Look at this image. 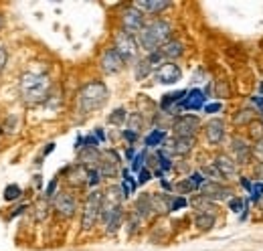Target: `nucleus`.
Segmentation results:
<instances>
[{
	"label": "nucleus",
	"mask_w": 263,
	"mask_h": 251,
	"mask_svg": "<svg viewBox=\"0 0 263 251\" xmlns=\"http://www.w3.org/2000/svg\"><path fill=\"white\" fill-rule=\"evenodd\" d=\"M241 187L245 188V190H251V187H253V185H251L247 178H241Z\"/></svg>",
	"instance_id": "49530a36"
},
{
	"label": "nucleus",
	"mask_w": 263,
	"mask_h": 251,
	"mask_svg": "<svg viewBox=\"0 0 263 251\" xmlns=\"http://www.w3.org/2000/svg\"><path fill=\"white\" fill-rule=\"evenodd\" d=\"M107 97H109V89H107V85L103 81H89L77 92L75 110L85 118V116L98 112L99 107H103Z\"/></svg>",
	"instance_id": "f03ea898"
},
{
	"label": "nucleus",
	"mask_w": 263,
	"mask_h": 251,
	"mask_svg": "<svg viewBox=\"0 0 263 251\" xmlns=\"http://www.w3.org/2000/svg\"><path fill=\"white\" fill-rule=\"evenodd\" d=\"M122 136H124V140H128V144H136V140H138V134H136V132H132V130H128V128H126V130H124V132H122Z\"/></svg>",
	"instance_id": "ea45409f"
},
{
	"label": "nucleus",
	"mask_w": 263,
	"mask_h": 251,
	"mask_svg": "<svg viewBox=\"0 0 263 251\" xmlns=\"http://www.w3.org/2000/svg\"><path fill=\"white\" fill-rule=\"evenodd\" d=\"M6 65H8V51H6V47L0 45V71L6 69Z\"/></svg>",
	"instance_id": "a19ab883"
},
{
	"label": "nucleus",
	"mask_w": 263,
	"mask_h": 251,
	"mask_svg": "<svg viewBox=\"0 0 263 251\" xmlns=\"http://www.w3.org/2000/svg\"><path fill=\"white\" fill-rule=\"evenodd\" d=\"M98 146H99V140L93 136V134L83 136V148H98Z\"/></svg>",
	"instance_id": "58836bf2"
},
{
	"label": "nucleus",
	"mask_w": 263,
	"mask_h": 251,
	"mask_svg": "<svg viewBox=\"0 0 263 251\" xmlns=\"http://www.w3.org/2000/svg\"><path fill=\"white\" fill-rule=\"evenodd\" d=\"M150 178H152V172H150V168H148V166H146V168H142V170L138 172V187H140V185H146Z\"/></svg>",
	"instance_id": "4c0bfd02"
},
{
	"label": "nucleus",
	"mask_w": 263,
	"mask_h": 251,
	"mask_svg": "<svg viewBox=\"0 0 263 251\" xmlns=\"http://www.w3.org/2000/svg\"><path fill=\"white\" fill-rule=\"evenodd\" d=\"M251 201L253 203H259L263 199V183L261 181H257V183H253V187H251Z\"/></svg>",
	"instance_id": "72a5a7b5"
},
{
	"label": "nucleus",
	"mask_w": 263,
	"mask_h": 251,
	"mask_svg": "<svg viewBox=\"0 0 263 251\" xmlns=\"http://www.w3.org/2000/svg\"><path fill=\"white\" fill-rule=\"evenodd\" d=\"M132 6H134V8H138L144 16H146V14L156 16V14H160L162 10L170 8L172 4H170V2H166V0H138V2H134Z\"/></svg>",
	"instance_id": "2eb2a0df"
},
{
	"label": "nucleus",
	"mask_w": 263,
	"mask_h": 251,
	"mask_svg": "<svg viewBox=\"0 0 263 251\" xmlns=\"http://www.w3.org/2000/svg\"><path fill=\"white\" fill-rule=\"evenodd\" d=\"M53 150H55V142H51V144H49V146H47V148L43 150V156H47V154H51Z\"/></svg>",
	"instance_id": "a18cd8bd"
},
{
	"label": "nucleus",
	"mask_w": 263,
	"mask_h": 251,
	"mask_svg": "<svg viewBox=\"0 0 263 251\" xmlns=\"http://www.w3.org/2000/svg\"><path fill=\"white\" fill-rule=\"evenodd\" d=\"M57 188H59V178L55 176V178L47 185V188H45V199H47V201L55 199V196H57Z\"/></svg>",
	"instance_id": "473e14b6"
},
{
	"label": "nucleus",
	"mask_w": 263,
	"mask_h": 251,
	"mask_svg": "<svg viewBox=\"0 0 263 251\" xmlns=\"http://www.w3.org/2000/svg\"><path fill=\"white\" fill-rule=\"evenodd\" d=\"M0 134H2V128H0Z\"/></svg>",
	"instance_id": "8fccbe9b"
},
{
	"label": "nucleus",
	"mask_w": 263,
	"mask_h": 251,
	"mask_svg": "<svg viewBox=\"0 0 263 251\" xmlns=\"http://www.w3.org/2000/svg\"><path fill=\"white\" fill-rule=\"evenodd\" d=\"M99 183H101V174H99L98 166H96V168H89V170H87V187L93 188V187H98Z\"/></svg>",
	"instance_id": "2f4dec72"
},
{
	"label": "nucleus",
	"mask_w": 263,
	"mask_h": 251,
	"mask_svg": "<svg viewBox=\"0 0 263 251\" xmlns=\"http://www.w3.org/2000/svg\"><path fill=\"white\" fill-rule=\"evenodd\" d=\"M231 154L233 160L237 164H247L251 156H253V150H251V144H247V140L243 138H233V144H231Z\"/></svg>",
	"instance_id": "ddd939ff"
},
{
	"label": "nucleus",
	"mask_w": 263,
	"mask_h": 251,
	"mask_svg": "<svg viewBox=\"0 0 263 251\" xmlns=\"http://www.w3.org/2000/svg\"><path fill=\"white\" fill-rule=\"evenodd\" d=\"M4 23H6V21H4V14H2V12H0V31H2V29H4Z\"/></svg>",
	"instance_id": "de8ad7c7"
},
{
	"label": "nucleus",
	"mask_w": 263,
	"mask_h": 251,
	"mask_svg": "<svg viewBox=\"0 0 263 251\" xmlns=\"http://www.w3.org/2000/svg\"><path fill=\"white\" fill-rule=\"evenodd\" d=\"M160 53H162L164 59H170V63H174L176 59H180L184 55V45L180 41H176V39H170L168 43H164L160 47Z\"/></svg>",
	"instance_id": "f3484780"
},
{
	"label": "nucleus",
	"mask_w": 263,
	"mask_h": 251,
	"mask_svg": "<svg viewBox=\"0 0 263 251\" xmlns=\"http://www.w3.org/2000/svg\"><path fill=\"white\" fill-rule=\"evenodd\" d=\"M101 160V152L98 148H83L79 150V164L85 168H96V164H99Z\"/></svg>",
	"instance_id": "a211bd4d"
},
{
	"label": "nucleus",
	"mask_w": 263,
	"mask_h": 251,
	"mask_svg": "<svg viewBox=\"0 0 263 251\" xmlns=\"http://www.w3.org/2000/svg\"><path fill=\"white\" fill-rule=\"evenodd\" d=\"M99 67H101V71L105 75H116L126 67V63H124V59L120 57V53L114 47H107L99 57Z\"/></svg>",
	"instance_id": "1a4fd4ad"
},
{
	"label": "nucleus",
	"mask_w": 263,
	"mask_h": 251,
	"mask_svg": "<svg viewBox=\"0 0 263 251\" xmlns=\"http://www.w3.org/2000/svg\"><path fill=\"white\" fill-rule=\"evenodd\" d=\"M200 172H202V176H204L206 181H213V183H223V181H225V178H223V174L219 172V168H217L215 164L202 166V168H200Z\"/></svg>",
	"instance_id": "b1692460"
},
{
	"label": "nucleus",
	"mask_w": 263,
	"mask_h": 251,
	"mask_svg": "<svg viewBox=\"0 0 263 251\" xmlns=\"http://www.w3.org/2000/svg\"><path fill=\"white\" fill-rule=\"evenodd\" d=\"M200 130V120L193 114H180L178 118L172 120V132L174 136H184V138H195Z\"/></svg>",
	"instance_id": "0eeeda50"
},
{
	"label": "nucleus",
	"mask_w": 263,
	"mask_h": 251,
	"mask_svg": "<svg viewBox=\"0 0 263 251\" xmlns=\"http://www.w3.org/2000/svg\"><path fill=\"white\" fill-rule=\"evenodd\" d=\"M154 79L162 85H174L182 79V69L176 63H162L156 71H154Z\"/></svg>",
	"instance_id": "9d476101"
},
{
	"label": "nucleus",
	"mask_w": 263,
	"mask_h": 251,
	"mask_svg": "<svg viewBox=\"0 0 263 251\" xmlns=\"http://www.w3.org/2000/svg\"><path fill=\"white\" fill-rule=\"evenodd\" d=\"M53 209L59 217L63 219H71L75 213H77V199L73 192L69 190H59L57 196L53 199Z\"/></svg>",
	"instance_id": "6e6552de"
},
{
	"label": "nucleus",
	"mask_w": 263,
	"mask_h": 251,
	"mask_svg": "<svg viewBox=\"0 0 263 251\" xmlns=\"http://www.w3.org/2000/svg\"><path fill=\"white\" fill-rule=\"evenodd\" d=\"M251 150H253V156H255V160L259 162V164H263V138H259L253 146H251Z\"/></svg>",
	"instance_id": "c9c22d12"
},
{
	"label": "nucleus",
	"mask_w": 263,
	"mask_h": 251,
	"mask_svg": "<svg viewBox=\"0 0 263 251\" xmlns=\"http://www.w3.org/2000/svg\"><path fill=\"white\" fill-rule=\"evenodd\" d=\"M172 39V25L164 19H154L148 21L144 25V29L138 32L136 41L140 45V49H144L146 53H154L160 51V47Z\"/></svg>",
	"instance_id": "f257e3e1"
},
{
	"label": "nucleus",
	"mask_w": 263,
	"mask_h": 251,
	"mask_svg": "<svg viewBox=\"0 0 263 251\" xmlns=\"http://www.w3.org/2000/svg\"><path fill=\"white\" fill-rule=\"evenodd\" d=\"M164 140H166V130L154 128V130L144 138V146H146V150H148V148H160V146H164Z\"/></svg>",
	"instance_id": "6ab92c4d"
},
{
	"label": "nucleus",
	"mask_w": 263,
	"mask_h": 251,
	"mask_svg": "<svg viewBox=\"0 0 263 251\" xmlns=\"http://www.w3.org/2000/svg\"><path fill=\"white\" fill-rule=\"evenodd\" d=\"M202 110H204V114H209V116H215V114H219V112L223 110V103H221V101H215V103H206Z\"/></svg>",
	"instance_id": "e433bc0d"
},
{
	"label": "nucleus",
	"mask_w": 263,
	"mask_h": 251,
	"mask_svg": "<svg viewBox=\"0 0 263 251\" xmlns=\"http://www.w3.org/2000/svg\"><path fill=\"white\" fill-rule=\"evenodd\" d=\"M213 164L219 168V172L223 174L225 181H227V178H233V176L237 174V162H235L231 156H227V154H219V156H215V162H213Z\"/></svg>",
	"instance_id": "dca6fc26"
},
{
	"label": "nucleus",
	"mask_w": 263,
	"mask_h": 251,
	"mask_svg": "<svg viewBox=\"0 0 263 251\" xmlns=\"http://www.w3.org/2000/svg\"><path fill=\"white\" fill-rule=\"evenodd\" d=\"M191 205L197 209V213H213L215 215V211H213L215 209V203L209 201V199H204V196H200V194L191 201Z\"/></svg>",
	"instance_id": "aec40b11"
},
{
	"label": "nucleus",
	"mask_w": 263,
	"mask_h": 251,
	"mask_svg": "<svg viewBox=\"0 0 263 251\" xmlns=\"http://www.w3.org/2000/svg\"><path fill=\"white\" fill-rule=\"evenodd\" d=\"M195 225H197L200 231H209V229H213V225H215V215H213V213H197Z\"/></svg>",
	"instance_id": "4be33fe9"
},
{
	"label": "nucleus",
	"mask_w": 263,
	"mask_h": 251,
	"mask_svg": "<svg viewBox=\"0 0 263 251\" xmlns=\"http://www.w3.org/2000/svg\"><path fill=\"white\" fill-rule=\"evenodd\" d=\"M186 207H189L186 196H170V213L180 211V209H186Z\"/></svg>",
	"instance_id": "c756f323"
},
{
	"label": "nucleus",
	"mask_w": 263,
	"mask_h": 251,
	"mask_svg": "<svg viewBox=\"0 0 263 251\" xmlns=\"http://www.w3.org/2000/svg\"><path fill=\"white\" fill-rule=\"evenodd\" d=\"M75 150H77V152L83 150V136H77V138H75Z\"/></svg>",
	"instance_id": "c03bdc74"
},
{
	"label": "nucleus",
	"mask_w": 263,
	"mask_h": 251,
	"mask_svg": "<svg viewBox=\"0 0 263 251\" xmlns=\"http://www.w3.org/2000/svg\"><path fill=\"white\" fill-rule=\"evenodd\" d=\"M93 136H96V138H98V140H99V144L107 140V136H105V132H103L101 128H98V130H96V134H93Z\"/></svg>",
	"instance_id": "37998d69"
},
{
	"label": "nucleus",
	"mask_w": 263,
	"mask_h": 251,
	"mask_svg": "<svg viewBox=\"0 0 263 251\" xmlns=\"http://www.w3.org/2000/svg\"><path fill=\"white\" fill-rule=\"evenodd\" d=\"M128 130H132V132H136V134H140L142 132V128H144V118L138 114V112H134V114H130L128 116Z\"/></svg>",
	"instance_id": "bb28decb"
},
{
	"label": "nucleus",
	"mask_w": 263,
	"mask_h": 251,
	"mask_svg": "<svg viewBox=\"0 0 263 251\" xmlns=\"http://www.w3.org/2000/svg\"><path fill=\"white\" fill-rule=\"evenodd\" d=\"M120 57L124 59V63H130V65H136L140 61V45L136 41V37H132L124 31H116L114 34V45H111Z\"/></svg>",
	"instance_id": "20e7f679"
},
{
	"label": "nucleus",
	"mask_w": 263,
	"mask_h": 251,
	"mask_svg": "<svg viewBox=\"0 0 263 251\" xmlns=\"http://www.w3.org/2000/svg\"><path fill=\"white\" fill-rule=\"evenodd\" d=\"M259 203H261V209H263V199H261V201H259Z\"/></svg>",
	"instance_id": "09e8293b"
},
{
	"label": "nucleus",
	"mask_w": 263,
	"mask_h": 251,
	"mask_svg": "<svg viewBox=\"0 0 263 251\" xmlns=\"http://www.w3.org/2000/svg\"><path fill=\"white\" fill-rule=\"evenodd\" d=\"M18 92L23 95V99L27 103H43L49 99V92H51V81L47 75L43 73H33V71H27L21 75L18 79Z\"/></svg>",
	"instance_id": "7ed1b4c3"
},
{
	"label": "nucleus",
	"mask_w": 263,
	"mask_h": 251,
	"mask_svg": "<svg viewBox=\"0 0 263 251\" xmlns=\"http://www.w3.org/2000/svg\"><path fill=\"white\" fill-rule=\"evenodd\" d=\"M251 103L257 105V110L263 114V95H253V97H251Z\"/></svg>",
	"instance_id": "79ce46f5"
},
{
	"label": "nucleus",
	"mask_w": 263,
	"mask_h": 251,
	"mask_svg": "<svg viewBox=\"0 0 263 251\" xmlns=\"http://www.w3.org/2000/svg\"><path fill=\"white\" fill-rule=\"evenodd\" d=\"M144 25H146V19H144V14L138 10V8H134V6H128V8H124L122 10V14H120V31L128 32L132 37H138V32L144 29Z\"/></svg>",
	"instance_id": "423d86ee"
},
{
	"label": "nucleus",
	"mask_w": 263,
	"mask_h": 251,
	"mask_svg": "<svg viewBox=\"0 0 263 251\" xmlns=\"http://www.w3.org/2000/svg\"><path fill=\"white\" fill-rule=\"evenodd\" d=\"M146 162H148V150L144 148V150L136 152V156L132 160V170L134 172H140L142 168H146Z\"/></svg>",
	"instance_id": "a878e982"
},
{
	"label": "nucleus",
	"mask_w": 263,
	"mask_h": 251,
	"mask_svg": "<svg viewBox=\"0 0 263 251\" xmlns=\"http://www.w3.org/2000/svg\"><path fill=\"white\" fill-rule=\"evenodd\" d=\"M156 160H158V166H160V170H162V172L172 170V166H174V164H172V156H170V154H166L162 148L156 152Z\"/></svg>",
	"instance_id": "cd10ccee"
},
{
	"label": "nucleus",
	"mask_w": 263,
	"mask_h": 251,
	"mask_svg": "<svg viewBox=\"0 0 263 251\" xmlns=\"http://www.w3.org/2000/svg\"><path fill=\"white\" fill-rule=\"evenodd\" d=\"M200 190V196L213 201V203H219V201H229L231 196V188L223 183H213V181H206L202 187L198 188Z\"/></svg>",
	"instance_id": "9b49d317"
},
{
	"label": "nucleus",
	"mask_w": 263,
	"mask_h": 251,
	"mask_svg": "<svg viewBox=\"0 0 263 251\" xmlns=\"http://www.w3.org/2000/svg\"><path fill=\"white\" fill-rule=\"evenodd\" d=\"M243 207H245V201H243L241 196H231L229 199V209L233 211V213H241V211H245Z\"/></svg>",
	"instance_id": "f704fd0d"
},
{
	"label": "nucleus",
	"mask_w": 263,
	"mask_h": 251,
	"mask_svg": "<svg viewBox=\"0 0 263 251\" xmlns=\"http://www.w3.org/2000/svg\"><path fill=\"white\" fill-rule=\"evenodd\" d=\"M101 205H103V192L101 190L89 192V196L85 199V205H83V215H81L83 231H91L98 225L99 217H101Z\"/></svg>",
	"instance_id": "39448f33"
},
{
	"label": "nucleus",
	"mask_w": 263,
	"mask_h": 251,
	"mask_svg": "<svg viewBox=\"0 0 263 251\" xmlns=\"http://www.w3.org/2000/svg\"><path fill=\"white\" fill-rule=\"evenodd\" d=\"M206 105V97H204V94H202V89H198V87H195V89H191L189 94H186V97L180 101V105H178V110L182 112H197V110H202Z\"/></svg>",
	"instance_id": "4468645a"
},
{
	"label": "nucleus",
	"mask_w": 263,
	"mask_h": 251,
	"mask_svg": "<svg viewBox=\"0 0 263 251\" xmlns=\"http://www.w3.org/2000/svg\"><path fill=\"white\" fill-rule=\"evenodd\" d=\"M204 136L211 146H219L225 140V122L221 118H213L204 126Z\"/></svg>",
	"instance_id": "f8f14e48"
},
{
	"label": "nucleus",
	"mask_w": 263,
	"mask_h": 251,
	"mask_svg": "<svg viewBox=\"0 0 263 251\" xmlns=\"http://www.w3.org/2000/svg\"><path fill=\"white\" fill-rule=\"evenodd\" d=\"M128 112H126V107H118V110H114V114H109V118H107V122L114 126H122L128 122Z\"/></svg>",
	"instance_id": "393cba45"
},
{
	"label": "nucleus",
	"mask_w": 263,
	"mask_h": 251,
	"mask_svg": "<svg viewBox=\"0 0 263 251\" xmlns=\"http://www.w3.org/2000/svg\"><path fill=\"white\" fill-rule=\"evenodd\" d=\"M172 190H176L178 192V196H184V194H191V192H197L198 188L195 187V183L186 176V178H182V181H178L176 185H172Z\"/></svg>",
	"instance_id": "412c9836"
},
{
	"label": "nucleus",
	"mask_w": 263,
	"mask_h": 251,
	"mask_svg": "<svg viewBox=\"0 0 263 251\" xmlns=\"http://www.w3.org/2000/svg\"><path fill=\"white\" fill-rule=\"evenodd\" d=\"M16 128H18V116H8V118L4 120V124H2V132H6V134H14Z\"/></svg>",
	"instance_id": "7c9ffc66"
},
{
	"label": "nucleus",
	"mask_w": 263,
	"mask_h": 251,
	"mask_svg": "<svg viewBox=\"0 0 263 251\" xmlns=\"http://www.w3.org/2000/svg\"><path fill=\"white\" fill-rule=\"evenodd\" d=\"M150 73H152V67H150V63L146 61V59H140V61L134 65V77H136L138 81L146 79Z\"/></svg>",
	"instance_id": "5701e85b"
},
{
	"label": "nucleus",
	"mask_w": 263,
	"mask_h": 251,
	"mask_svg": "<svg viewBox=\"0 0 263 251\" xmlns=\"http://www.w3.org/2000/svg\"><path fill=\"white\" fill-rule=\"evenodd\" d=\"M21 194H23V188L18 187V185H8V187L4 188V194H2V196H4L6 203H12V201H16Z\"/></svg>",
	"instance_id": "c85d7f7f"
}]
</instances>
